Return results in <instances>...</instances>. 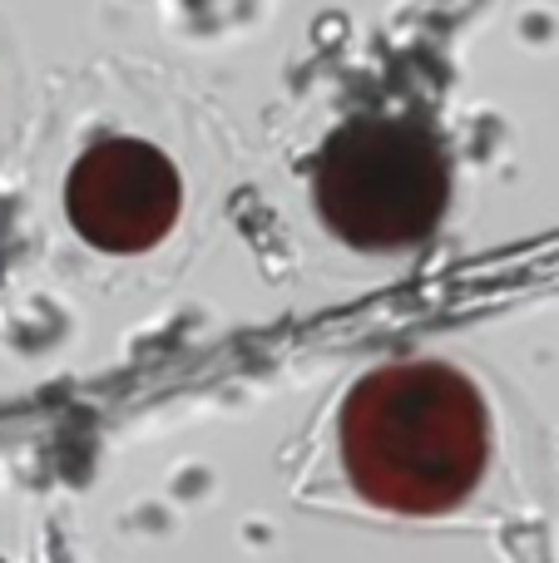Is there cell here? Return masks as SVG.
Returning a JSON list of instances; mask_svg holds the SVG:
<instances>
[{"label": "cell", "mask_w": 559, "mask_h": 563, "mask_svg": "<svg viewBox=\"0 0 559 563\" xmlns=\"http://www.w3.org/2000/svg\"><path fill=\"white\" fill-rule=\"evenodd\" d=\"M446 148L421 119H347L313 168L317 213L357 253H402L426 243L446 213Z\"/></svg>", "instance_id": "cell-2"}, {"label": "cell", "mask_w": 559, "mask_h": 563, "mask_svg": "<svg viewBox=\"0 0 559 563\" xmlns=\"http://www.w3.org/2000/svg\"><path fill=\"white\" fill-rule=\"evenodd\" d=\"M491 460L485 400L441 361H402L357 380L342 406V465L357 495L392 515L465 505Z\"/></svg>", "instance_id": "cell-1"}, {"label": "cell", "mask_w": 559, "mask_h": 563, "mask_svg": "<svg viewBox=\"0 0 559 563\" xmlns=\"http://www.w3.org/2000/svg\"><path fill=\"white\" fill-rule=\"evenodd\" d=\"M184 184L168 154L144 139H99L79 154L65 184V213L99 253H144L178 223Z\"/></svg>", "instance_id": "cell-3"}]
</instances>
